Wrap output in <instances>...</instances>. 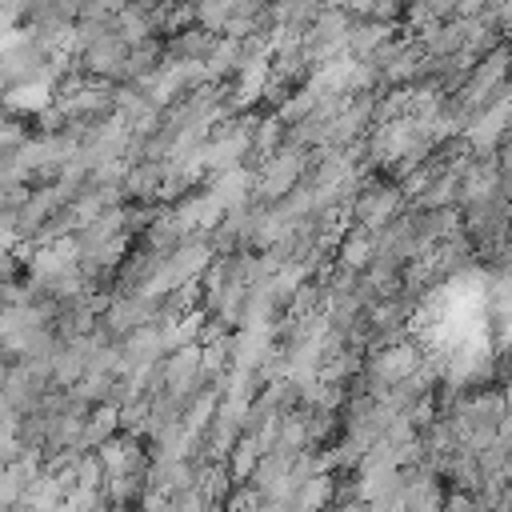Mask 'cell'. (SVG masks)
I'll use <instances>...</instances> for the list:
<instances>
[{
  "mask_svg": "<svg viewBox=\"0 0 512 512\" xmlns=\"http://www.w3.org/2000/svg\"><path fill=\"white\" fill-rule=\"evenodd\" d=\"M52 100H56V92H52V80H28V84H12L4 96H0V104L8 108V112H32V116H40V112H48L52 108Z\"/></svg>",
  "mask_w": 512,
  "mask_h": 512,
  "instance_id": "7a4b0ae2",
  "label": "cell"
},
{
  "mask_svg": "<svg viewBox=\"0 0 512 512\" xmlns=\"http://www.w3.org/2000/svg\"><path fill=\"white\" fill-rule=\"evenodd\" d=\"M376 260V236L364 232V228H352L344 240H340V268L348 272H368Z\"/></svg>",
  "mask_w": 512,
  "mask_h": 512,
  "instance_id": "3957f363",
  "label": "cell"
},
{
  "mask_svg": "<svg viewBox=\"0 0 512 512\" xmlns=\"http://www.w3.org/2000/svg\"><path fill=\"white\" fill-rule=\"evenodd\" d=\"M0 512H4V508H0Z\"/></svg>",
  "mask_w": 512,
  "mask_h": 512,
  "instance_id": "ba28073f",
  "label": "cell"
},
{
  "mask_svg": "<svg viewBox=\"0 0 512 512\" xmlns=\"http://www.w3.org/2000/svg\"><path fill=\"white\" fill-rule=\"evenodd\" d=\"M308 172V148H296V144H284L280 152H272L260 168H256V188L252 196L260 204H280L288 200L296 188H300V176Z\"/></svg>",
  "mask_w": 512,
  "mask_h": 512,
  "instance_id": "6da1fadb",
  "label": "cell"
},
{
  "mask_svg": "<svg viewBox=\"0 0 512 512\" xmlns=\"http://www.w3.org/2000/svg\"><path fill=\"white\" fill-rule=\"evenodd\" d=\"M24 480L16 476V468H0V508L4 512H16L20 508V500H24Z\"/></svg>",
  "mask_w": 512,
  "mask_h": 512,
  "instance_id": "5b68a950",
  "label": "cell"
},
{
  "mask_svg": "<svg viewBox=\"0 0 512 512\" xmlns=\"http://www.w3.org/2000/svg\"><path fill=\"white\" fill-rule=\"evenodd\" d=\"M336 496V476L332 472H316L296 488V512H328Z\"/></svg>",
  "mask_w": 512,
  "mask_h": 512,
  "instance_id": "277c9868",
  "label": "cell"
},
{
  "mask_svg": "<svg viewBox=\"0 0 512 512\" xmlns=\"http://www.w3.org/2000/svg\"><path fill=\"white\" fill-rule=\"evenodd\" d=\"M8 368H12V364H8L4 356H0V392H4V380H8Z\"/></svg>",
  "mask_w": 512,
  "mask_h": 512,
  "instance_id": "52a82bcc",
  "label": "cell"
},
{
  "mask_svg": "<svg viewBox=\"0 0 512 512\" xmlns=\"http://www.w3.org/2000/svg\"><path fill=\"white\" fill-rule=\"evenodd\" d=\"M20 420H24V416H20V408L0 392V428H20Z\"/></svg>",
  "mask_w": 512,
  "mask_h": 512,
  "instance_id": "8992f818",
  "label": "cell"
}]
</instances>
